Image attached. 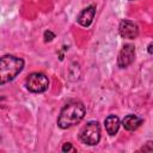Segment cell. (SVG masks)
<instances>
[{
    "instance_id": "cell-1",
    "label": "cell",
    "mask_w": 153,
    "mask_h": 153,
    "mask_svg": "<svg viewBox=\"0 0 153 153\" xmlns=\"http://www.w3.org/2000/svg\"><path fill=\"white\" fill-rule=\"evenodd\" d=\"M85 114H86L85 105L79 100H72L62 108L57 117V126L61 129L71 128L78 124L85 117Z\"/></svg>"
},
{
    "instance_id": "cell-2",
    "label": "cell",
    "mask_w": 153,
    "mask_h": 153,
    "mask_svg": "<svg viewBox=\"0 0 153 153\" xmlns=\"http://www.w3.org/2000/svg\"><path fill=\"white\" fill-rule=\"evenodd\" d=\"M24 68V60L14 55L0 57V85L12 81Z\"/></svg>"
},
{
    "instance_id": "cell-3",
    "label": "cell",
    "mask_w": 153,
    "mask_h": 153,
    "mask_svg": "<svg viewBox=\"0 0 153 153\" xmlns=\"http://www.w3.org/2000/svg\"><path fill=\"white\" fill-rule=\"evenodd\" d=\"M79 139L82 143L88 146H94L100 140V126L97 121L87 122L80 130Z\"/></svg>"
},
{
    "instance_id": "cell-4",
    "label": "cell",
    "mask_w": 153,
    "mask_h": 153,
    "mask_svg": "<svg viewBox=\"0 0 153 153\" xmlns=\"http://www.w3.org/2000/svg\"><path fill=\"white\" fill-rule=\"evenodd\" d=\"M25 86L30 92L33 93H42L48 90L49 86V79L45 74L39 73V72H33L31 73L26 80H25Z\"/></svg>"
},
{
    "instance_id": "cell-5",
    "label": "cell",
    "mask_w": 153,
    "mask_h": 153,
    "mask_svg": "<svg viewBox=\"0 0 153 153\" xmlns=\"http://www.w3.org/2000/svg\"><path fill=\"white\" fill-rule=\"evenodd\" d=\"M135 59V47L133 44H126L117 57V65L120 68H127L133 63Z\"/></svg>"
},
{
    "instance_id": "cell-6",
    "label": "cell",
    "mask_w": 153,
    "mask_h": 153,
    "mask_svg": "<svg viewBox=\"0 0 153 153\" xmlns=\"http://www.w3.org/2000/svg\"><path fill=\"white\" fill-rule=\"evenodd\" d=\"M118 32L121 35L122 38H127V39H134L137 37L139 35V27L137 25L131 22V20H122L120 23V26H118Z\"/></svg>"
},
{
    "instance_id": "cell-7",
    "label": "cell",
    "mask_w": 153,
    "mask_h": 153,
    "mask_svg": "<svg viewBox=\"0 0 153 153\" xmlns=\"http://www.w3.org/2000/svg\"><path fill=\"white\" fill-rule=\"evenodd\" d=\"M94 14H96V6L94 5H90L87 7H85L78 16V23L79 25L84 26V27H88L92 22H93V18H94Z\"/></svg>"
},
{
    "instance_id": "cell-8",
    "label": "cell",
    "mask_w": 153,
    "mask_h": 153,
    "mask_svg": "<svg viewBox=\"0 0 153 153\" xmlns=\"http://www.w3.org/2000/svg\"><path fill=\"white\" fill-rule=\"evenodd\" d=\"M141 123H142V118L139 117V116H136V115H133V114L127 115V116L122 120V126H123V128H124L126 130H128V131H134V130H136V129L141 126Z\"/></svg>"
},
{
    "instance_id": "cell-9",
    "label": "cell",
    "mask_w": 153,
    "mask_h": 153,
    "mask_svg": "<svg viewBox=\"0 0 153 153\" xmlns=\"http://www.w3.org/2000/svg\"><path fill=\"white\" fill-rule=\"evenodd\" d=\"M105 129L108 131L109 135H115L117 131H118V128H120V118L116 116V115H109L105 121Z\"/></svg>"
},
{
    "instance_id": "cell-10",
    "label": "cell",
    "mask_w": 153,
    "mask_h": 153,
    "mask_svg": "<svg viewBox=\"0 0 153 153\" xmlns=\"http://www.w3.org/2000/svg\"><path fill=\"white\" fill-rule=\"evenodd\" d=\"M43 37H44V41H45V42H51V41L55 38V35H54V32H51L50 30H47V31H44Z\"/></svg>"
},
{
    "instance_id": "cell-11",
    "label": "cell",
    "mask_w": 153,
    "mask_h": 153,
    "mask_svg": "<svg viewBox=\"0 0 153 153\" xmlns=\"http://www.w3.org/2000/svg\"><path fill=\"white\" fill-rule=\"evenodd\" d=\"M76 149L72 146V143H69V142H66V143H63V146H62V152H75Z\"/></svg>"
},
{
    "instance_id": "cell-12",
    "label": "cell",
    "mask_w": 153,
    "mask_h": 153,
    "mask_svg": "<svg viewBox=\"0 0 153 153\" xmlns=\"http://www.w3.org/2000/svg\"><path fill=\"white\" fill-rule=\"evenodd\" d=\"M153 149V147H152V141H148L147 143H146V147H142L141 148V151H143V152H151Z\"/></svg>"
},
{
    "instance_id": "cell-13",
    "label": "cell",
    "mask_w": 153,
    "mask_h": 153,
    "mask_svg": "<svg viewBox=\"0 0 153 153\" xmlns=\"http://www.w3.org/2000/svg\"><path fill=\"white\" fill-rule=\"evenodd\" d=\"M148 53H149V54H152V43H149V44H148Z\"/></svg>"
},
{
    "instance_id": "cell-14",
    "label": "cell",
    "mask_w": 153,
    "mask_h": 153,
    "mask_svg": "<svg viewBox=\"0 0 153 153\" xmlns=\"http://www.w3.org/2000/svg\"><path fill=\"white\" fill-rule=\"evenodd\" d=\"M129 1H134V0H129Z\"/></svg>"
}]
</instances>
